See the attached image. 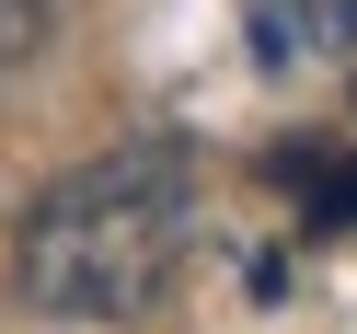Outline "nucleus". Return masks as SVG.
I'll use <instances>...</instances> for the list:
<instances>
[{"label":"nucleus","instance_id":"f257e3e1","mask_svg":"<svg viewBox=\"0 0 357 334\" xmlns=\"http://www.w3.org/2000/svg\"><path fill=\"white\" fill-rule=\"evenodd\" d=\"M185 242H196V162H185V139H116V150H93L81 173H58L24 208L12 277L58 323H139L173 288Z\"/></svg>","mask_w":357,"mask_h":334},{"label":"nucleus","instance_id":"f03ea898","mask_svg":"<svg viewBox=\"0 0 357 334\" xmlns=\"http://www.w3.org/2000/svg\"><path fill=\"white\" fill-rule=\"evenodd\" d=\"M265 173L300 196V231H323V242L357 231V139H288Z\"/></svg>","mask_w":357,"mask_h":334},{"label":"nucleus","instance_id":"7ed1b4c3","mask_svg":"<svg viewBox=\"0 0 357 334\" xmlns=\"http://www.w3.org/2000/svg\"><path fill=\"white\" fill-rule=\"evenodd\" d=\"M323 47H357V0H265L254 12V58L265 70H311Z\"/></svg>","mask_w":357,"mask_h":334},{"label":"nucleus","instance_id":"20e7f679","mask_svg":"<svg viewBox=\"0 0 357 334\" xmlns=\"http://www.w3.org/2000/svg\"><path fill=\"white\" fill-rule=\"evenodd\" d=\"M35 47H47V0H0V81L24 70Z\"/></svg>","mask_w":357,"mask_h":334}]
</instances>
